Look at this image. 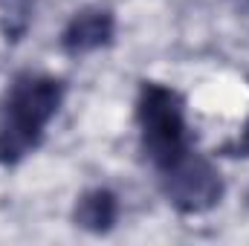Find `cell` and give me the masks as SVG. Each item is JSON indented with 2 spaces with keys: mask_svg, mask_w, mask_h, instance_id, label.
Here are the masks:
<instances>
[{
  "mask_svg": "<svg viewBox=\"0 0 249 246\" xmlns=\"http://www.w3.org/2000/svg\"><path fill=\"white\" fill-rule=\"evenodd\" d=\"M136 127L139 142L151 165L160 171L171 165L188 148L186 102L177 90L160 81H142L136 96Z\"/></svg>",
  "mask_w": 249,
  "mask_h": 246,
  "instance_id": "obj_2",
  "label": "cell"
},
{
  "mask_svg": "<svg viewBox=\"0 0 249 246\" xmlns=\"http://www.w3.org/2000/svg\"><path fill=\"white\" fill-rule=\"evenodd\" d=\"M160 185L165 200L180 214H203L223 200V177L214 162L188 148L171 165L160 168Z\"/></svg>",
  "mask_w": 249,
  "mask_h": 246,
  "instance_id": "obj_3",
  "label": "cell"
},
{
  "mask_svg": "<svg viewBox=\"0 0 249 246\" xmlns=\"http://www.w3.org/2000/svg\"><path fill=\"white\" fill-rule=\"evenodd\" d=\"M116 38V15L113 9L93 3L81 6L64 26L61 32V50L67 55H87L96 50L110 47Z\"/></svg>",
  "mask_w": 249,
  "mask_h": 246,
  "instance_id": "obj_4",
  "label": "cell"
},
{
  "mask_svg": "<svg viewBox=\"0 0 249 246\" xmlns=\"http://www.w3.org/2000/svg\"><path fill=\"white\" fill-rule=\"evenodd\" d=\"M119 220V200L110 188H90L72 206V223L90 235H107Z\"/></svg>",
  "mask_w": 249,
  "mask_h": 246,
  "instance_id": "obj_5",
  "label": "cell"
},
{
  "mask_svg": "<svg viewBox=\"0 0 249 246\" xmlns=\"http://www.w3.org/2000/svg\"><path fill=\"white\" fill-rule=\"evenodd\" d=\"M64 102V81L55 75H20L0 116V165H18L29 157Z\"/></svg>",
  "mask_w": 249,
  "mask_h": 246,
  "instance_id": "obj_1",
  "label": "cell"
}]
</instances>
